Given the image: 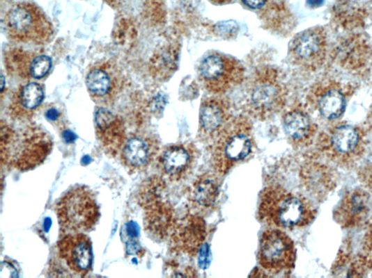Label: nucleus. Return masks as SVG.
Returning <instances> with one entry per match:
<instances>
[{"mask_svg":"<svg viewBox=\"0 0 372 278\" xmlns=\"http://www.w3.org/2000/svg\"><path fill=\"white\" fill-rule=\"evenodd\" d=\"M10 38L15 41L43 45L52 40L54 29L45 13L36 4L14 6L5 17Z\"/></svg>","mask_w":372,"mask_h":278,"instance_id":"5","label":"nucleus"},{"mask_svg":"<svg viewBox=\"0 0 372 278\" xmlns=\"http://www.w3.org/2000/svg\"><path fill=\"white\" fill-rule=\"evenodd\" d=\"M350 90L348 86L334 80L321 81L314 84L308 100L324 118L335 120L346 112Z\"/></svg>","mask_w":372,"mask_h":278,"instance_id":"10","label":"nucleus"},{"mask_svg":"<svg viewBox=\"0 0 372 278\" xmlns=\"http://www.w3.org/2000/svg\"><path fill=\"white\" fill-rule=\"evenodd\" d=\"M97 133L104 149L115 156L125 145V130L121 122L105 109L99 110L95 115Z\"/></svg>","mask_w":372,"mask_h":278,"instance_id":"18","label":"nucleus"},{"mask_svg":"<svg viewBox=\"0 0 372 278\" xmlns=\"http://www.w3.org/2000/svg\"><path fill=\"white\" fill-rule=\"evenodd\" d=\"M44 99V91L38 83H30L24 87L21 95V104L24 111L37 109Z\"/></svg>","mask_w":372,"mask_h":278,"instance_id":"23","label":"nucleus"},{"mask_svg":"<svg viewBox=\"0 0 372 278\" xmlns=\"http://www.w3.org/2000/svg\"><path fill=\"white\" fill-rule=\"evenodd\" d=\"M219 177L214 171L206 172L192 183L187 191L192 214L202 217L215 207L221 193Z\"/></svg>","mask_w":372,"mask_h":278,"instance_id":"14","label":"nucleus"},{"mask_svg":"<svg viewBox=\"0 0 372 278\" xmlns=\"http://www.w3.org/2000/svg\"><path fill=\"white\" fill-rule=\"evenodd\" d=\"M210 144V162L219 177L249 160L256 152V142L249 117L232 116Z\"/></svg>","mask_w":372,"mask_h":278,"instance_id":"1","label":"nucleus"},{"mask_svg":"<svg viewBox=\"0 0 372 278\" xmlns=\"http://www.w3.org/2000/svg\"><path fill=\"white\" fill-rule=\"evenodd\" d=\"M362 141L361 129L349 124L332 128L326 136L327 147L337 156H350L357 153Z\"/></svg>","mask_w":372,"mask_h":278,"instance_id":"19","label":"nucleus"},{"mask_svg":"<svg viewBox=\"0 0 372 278\" xmlns=\"http://www.w3.org/2000/svg\"><path fill=\"white\" fill-rule=\"evenodd\" d=\"M286 90L279 74L272 67H264L250 84L245 110L251 117L260 120L272 118L284 109Z\"/></svg>","mask_w":372,"mask_h":278,"instance_id":"4","label":"nucleus"},{"mask_svg":"<svg viewBox=\"0 0 372 278\" xmlns=\"http://www.w3.org/2000/svg\"><path fill=\"white\" fill-rule=\"evenodd\" d=\"M368 120L369 121L370 125L372 126V106H371V110L369 111Z\"/></svg>","mask_w":372,"mask_h":278,"instance_id":"33","label":"nucleus"},{"mask_svg":"<svg viewBox=\"0 0 372 278\" xmlns=\"http://www.w3.org/2000/svg\"><path fill=\"white\" fill-rule=\"evenodd\" d=\"M233 115L229 103L222 97H209L202 101L199 111V136L210 143Z\"/></svg>","mask_w":372,"mask_h":278,"instance_id":"15","label":"nucleus"},{"mask_svg":"<svg viewBox=\"0 0 372 278\" xmlns=\"http://www.w3.org/2000/svg\"><path fill=\"white\" fill-rule=\"evenodd\" d=\"M296 261L292 238L281 229H270L263 234L258 251V263L270 276L290 272Z\"/></svg>","mask_w":372,"mask_h":278,"instance_id":"8","label":"nucleus"},{"mask_svg":"<svg viewBox=\"0 0 372 278\" xmlns=\"http://www.w3.org/2000/svg\"><path fill=\"white\" fill-rule=\"evenodd\" d=\"M245 70L242 63L231 56L212 52L203 59L199 67V79L206 90L222 95L243 82Z\"/></svg>","mask_w":372,"mask_h":278,"instance_id":"7","label":"nucleus"},{"mask_svg":"<svg viewBox=\"0 0 372 278\" xmlns=\"http://www.w3.org/2000/svg\"><path fill=\"white\" fill-rule=\"evenodd\" d=\"M57 248L60 258L76 274L84 277L92 270V243L86 235H66L58 242Z\"/></svg>","mask_w":372,"mask_h":278,"instance_id":"13","label":"nucleus"},{"mask_svg":"<svg viewBox=\"0 0 372 278\" xmlns=\"http://www.w3.org/2000/svg\"><path fill=\"white\" fill-rule=\"evenodd\" d=\"M219 36L231 38L234 36L239 30L238 24L233 21L224 22L216 25L215 28Z\"/></svg>","mask_w":372,"mask_h":278,"instance_id":"25","label":"nucleus"},{"mask_svg":"<svg viewBox=\"0 0 372 278\" xmlns=\"http://www.w3.org/2000/svg\"><path fill=\"white\" fill-rule=\"evenodd\" d=\"M338 54L343 67L356 72L369 62L370 57L368 44L364 40L358 38L343 44Z\"/></svg>","mask_w":372,"mask_h":278,"instance_id":"21","label":"nucleus"},{"mask_svg":"<svg viewBox=\"0 0 372 278\" xmlns=\"http://www.w3.org/2000/svg\"><path fill=\"white\" fill-rule=\"evenodd\" d=\"M209 1L216 5H224L230 3L232 0H209Z\"/></svg>","mask_w":372,"mask_h":278,"instance_id":"32","label":"nucleus"},{"mask_svg":"<svg viewBox=\"0 0 372 278\" xmlns=\"http://www.w3.org/2000/svg\"><path fill=\"white\" fill-rule=\"evenodd\" d=\"M88 90L95 98L107 97L113 89V80L110 74L102 68H95L88 74Z\"/></svg>","mask_w":372,"mask_h":278,"instance_id":"22","label":"nucleus"},{"mask_svg":"<svg viewBox=\"0 0 372 278\" xmlns=\"http://www.w3.org/2000/svg\"><path fill=\"white\" fill-rule=\"evenodd\" d=\"M369 206V197L364 191H354L344 199L338 208V220L346 226L356 224L368 214Z\"/></svg>","mask_w":372,"mask_h":278,"instance_id":"20","label":"nucleus"},{"mask_svg":"<svg viewBox=\"0 0 372 278\" xmlns=\"http://www.w3.org/2000/svg\"><path fill=\"white\" fill-rule=\"evenodd\" d=\"M199 155V150L192 143L166 147L158 156V167L162 178L171 183L187 178L197 163Z\"/></svg>","mask_w":372,"mask_h":278,"instance_id":"11","label":"nucleus"},{"mask_svg":"<svg viewBox=\"0 0 372 278\" xmlns=\"http://www.w3.org/2000/svg\"><path fill=\"white\" fill-rule=\"evenodd\" d=\"M134 224L131 222L130 224H129V226H128V234L130 236L134 237L135 236H137L139 232H138V230H137V225H134Z\"/></svg>","mask_w":372,"mask_h":278,"instance_id":"31","label":"nucleus"},{"mask_svg":"<svg viewBox=\"0 0 372 278\" xmlns=\"http://www.w3.org/2000/svg\"><path fill=\"white\" fill-rule=\"evenodd\" d=\"M282 126L287 139L295 147L309 144L317 129L309 113L300 106L294 107L284 114Z\"/></svg>","mask_w":372,"mask_h":278,"instance_id":"16","label":"nucleus"},{"mask_svg":"<svg viewBox=\"0 0 372 278\" xmlns=\"http://www.w3.org/2000/svg\"><path fill=\"white\" fill-rule=\"evenodd\" d=\"M0 272H1V277H15L19 276L18 271L13 265L6 262L2 263Z\"/></svg>","mask_w":372,"mask_h":278,"instance_id":"26","label":"nucleus"},{"mask_svg":"<svg viewBox=\"0 0 372 278\" xmlns=\"http://www.w3.org/2000/svg\"><path fill=\"white\" fill-rule=\"evenodd\" d=\"M327 51V32L324 28L316 26L295 35L289 44L288 56L295 66L314 72L324 65Z\"/></svg>","mask_w":372,"mask_h":278,"instance_id":"9","label":"nucleus"},{"mask_svg":"<svg viewBox=\"0 0 372 278\" xmlns=\"http://www.w3.org/2000/svg\"><path fill=\"white\" fill-rule=\"evenodd\" d=\"M245 6L253 10L263 8L268 2V0H242Z\"/></svg>","mask_w":372,"mask_h":278,"instance_id":"28","label":"nucleus"},{"mask_svg":"<svg viewBox=\"0 0 372 278\" xmlns=\"http://www.w3.org/2000/svg\"><path fill=\"white\" fill-rule=\"evenodd\" d=\"M76 135L68 130V131H65L64 133H63V138L65 139V141L67 142H73L76 140Z\"/></svg>","mask_w":372,"mask_h":278,"instance_id":"29","label":"nucleus"},{"mask_svg":"<svg viewBox=\"0 0 372 278\" xmlns=\"http://www.w3.org/2000/svg\"><path fill=\"white\" fill-rule=\"evenodd\" d=\"M364 250L369 257L372 256V222L369 225L368 231L365 235Z\"/></svg>","mask_w":372,"mask_h":278,"instance_id":"27","label":"nucleus"},{"mask_svg":"<svg viewBox=\"0 0 372 278\" xmlns=\"http://www.w3.org/2000/svg\"><path fill=\"white\" fill-rule=\"evenodd\" d=\"M52 67V60L46 56L33 59L30 65V74L33 78L40 79L45 77Z\"/></svg>","mask_w":372,"mask_h":278,"instance_id":"24","label":"nucleus"},{"mask_svg":"<svg viewBox=\"0 0 372 278\" xmlns=\"http://www.w3.org/2000/svg\"><path fill=\"white\" fill-rule=\"evenodd\" d=\"M207 236L206 224L201 216L190 213L176 222L171 233V243L177 252L195 256Z\"/></svg>","mask_w":372,"mask_h":278,"instance_id":"12","label":"nucleus"},{"mask_svg":"<svg viewBox=\"0 0 372 278\" xmlns=\"http://www.w3.org/2000/svg\"><path fill=\"white\" fill-rule=\"evenodd\" d=\"M59 112L56 109H50L46 113V117L49 120L54 121L58 119Z\"/></svg>","mask_w":372,"mask_h":278,"instance_id":"30","label":"nucleus"},{"mask_svg":"<svg viewBox=\"0 0 372 278\" xmlns=\"http://www.w3.org/2000/svg\"><path fill=\"white\" fill-rule=\"evenodd\" d=\"M5 87V77L3 75H2V86H1V90L3 91Z\"/></svg>","mask_w":372,"mask_h":278,"instance_id":"34","label":"nucleus"},{"mask_svg":"<svg viewBox=\"0 0 372 278\" xmlns=\"http://www.w3.org/2000/svg\"><path fill=\"white\" fill-rule=\"evenodd\" d=\"M160 150L154 138L135 136L129 139L122 151V161L132 171H142L153 163Z\"/></svg>","mask_w":372,"mask_h":278,"instance_id":"17","label":"nucleus"},{"mask_svg":"<svg viewBox=\"0 0 372 278\" xmlns=\"http://www.w3.org/2000/svg\"><path fill=\"white\" fill-rule=\"evenodd\" d=\"M56 213L61 229L77 234L92 230L100 218L96 200L84 186L68 191L57 204Z\"/></svg>","mask_w":372,"mask_h":278,"instance_id":"6","label":"nucleus"},{"mask_svg":"<svg viewBox=\"0 0 372 278\" xmlns=\"http://www.w3.org/2000/svg\"><path fill=\"white\" fill-rule=\"evenodd\" d=\"M309 202L280 185L265 187L260 196L258 216L272 229L292 230L307 225L311 218Z\"/></svg>","mask_w":372,"mask_h":278,"instance_id":"2","label":"nucleus"},{"mask_svg":"<svg viewBox=\"0 0 372 278\" xmlns=\"http://www.w3.org/2000/svg\"><path fill=\"white\" fill-rule=\"evenodd\" d=\"M52 139L40 129L2 132L1 162L8 167L27 171L40 165L52 152Z\"/></svg>","mask_w":372,"mask_h":278,"instance_id":"3","label":"nucleus"}]
</instances>
